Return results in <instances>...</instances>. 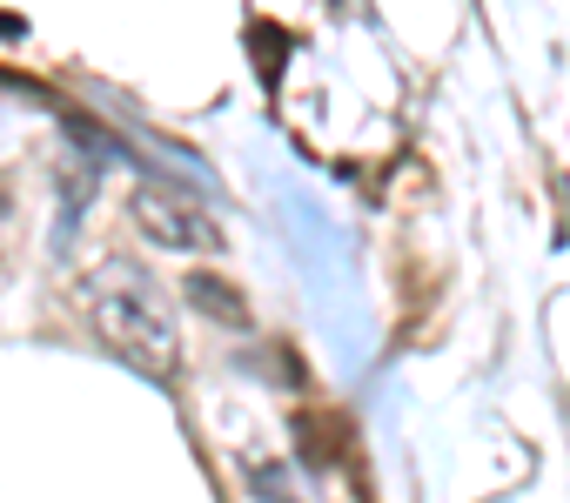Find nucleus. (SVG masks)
Masks as SVG:
<instances>
[{
	"instance_id": "obj_4",
	"label": "nucleus",
	"mask_w": 570,
	"mask_h": 503,
	"mask_svg": "<svg viewBox=\"0 0 570 503\" xmlns=\"http://www.w3.org/2000/svg\"><path fill=\"white\" fill-rule=\"evenodd\" d=\"M248 490H255L262 503H303V496L289 490V470H282V463H248Z\"/></svg>"
},
{
	"instance_id": "obj_3",
	"label": "nucleus",
	"mask_w": 570,
	"mask_h": 503,
	"mask_svg": "<svg viewBox=\"0 0 570 503\" xmlns=\"http://www.w3.org/2000/svg\"><path fill=\"white\" fill-rule=\"evenodd\" d=\"M188 303H195L202 316H215L222 329H255V323H248V303H242V289H228L215 269H195V276H188Z\"/></svg>"
},
{
	"instance_id": "obj_1",
	"label": "nucleus",
	"mask_w": 570,
	"mask_h": 503,
	"mask_svg": "<svg viewBox=\"0 0 570 503\" xmlns=\"http://www.w3.org/2000/svg\"><path fill=\"white\" fill-rule=\"evenodd\" d=\"M88 316H95V336H101L121 363H135L141 376L168 383V376L181 369V329H175V309H168V296L155 289L148 269H135V263H101L95 283H88Z\"/></svg>"
},
{
	"instance_id": "obj_2",
	"label": "nucleus",
	"mask_w": 570,
	"mask_h": 503,
	"mask_svg": "<svg viewBox=\"0 0 570 503\" xmlns=\"http://www.w3.org/2000/svg\"><path fill=\"white\" fill-rule=\"evenodd\" d=\"M135 228L155 241V248H175V256H202V248H215V221L188 201V195H175V188H135Z\"/></svg>"
}]
</instances>
